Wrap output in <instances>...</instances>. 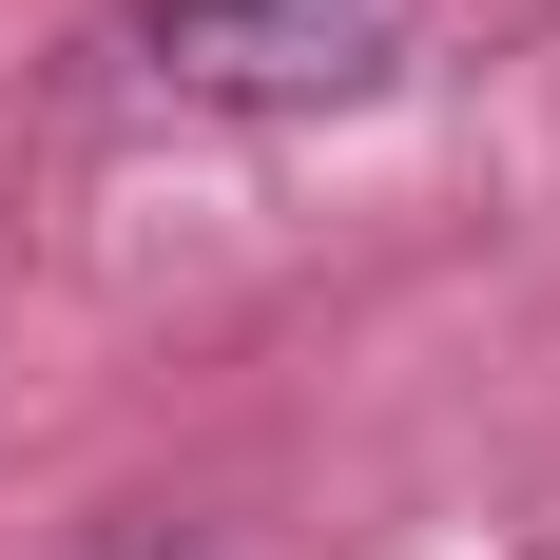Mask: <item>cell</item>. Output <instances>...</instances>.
Wrapping results in <instances>:
<instances>
[{
  "label": "cell",
  "instance_id": "1",
  "mask_svg": "<svg viewBox=\"0 0 560 560\" xmlns=\"http://www.w3.org/2000/svg\"><path fill=\"white\" fill-rule=\"evenodd\" d=\"M136 58L213 116H329L425 58V0H136Z\"/></svg>",
  "mask_w": 560,
  "mask_h": 560
}]
</instances>
